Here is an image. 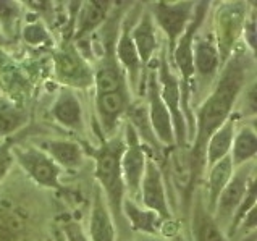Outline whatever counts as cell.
I'll list each match as a JSON object with an SVG mask.
<instances>
[{
  "mask_svg": "<svg viewBox=\"0 0 257 241\" xmlns=\"http://www.w3.org/2000/svg\"><path fill=\"white\" fill-rule=\"evenodd\" d=\"M157 84L159 92L167 107L168 113L172 116L173 131H175V144L178 149H189V138H188V125L186 118L181 110V91L180 81L176 73L173 71L170 62H168L167 50H162L159 57L157 65Z\"/></svg>",
  "mask_w": 257,
  "mask_h": 241,
  "instance_id": "obj_3",
  "label": "cell"
},
{
  "mask_svg": "<svg viewBox=\"0 0 257 241\" xmlns=\"http://www.w3.org/2000/svg\"><path fill=\"white\" fill-rule=\"evenodd\" d=\"M121 212H123V217L128 220L131 228L136 231L146 233V235L157 236V233H160V230L164 227L162 225L164 220L156 212H152L149 209L139 207L133 199L123 201Z\"/></svg>",
  "mask_w": 257,
  "mask_h": 241,
  "instance_id": "obj_24",
  "label": "cell"
},
{
  "mask_svg": "<svg viewBox=\"0 0 257 241\" xmlns=\"http://www.w3.org/2000/svg\"><path fill=\"white\" fill-rule=\"evenodd\" d=\"M131 104L128 89L115 91L107 94H95V113L100 122V127L104 138L115 136L116 128H118L120 118L126 113V108Z\"/></svg>",
  "mask_w": 257,
  "mask_h": 241,
  "instance_id": "obj_12",
  "label": "cell"
},
{
  "mask_svg": "<svg viewBox=\"0 0 257 241\" xmlns=\"http://www.w3.org/2000/svg\"><path fill=\"white\" fill-rule=\"evenodd\" d=\"M87 151L95 160V180L104 193L113 222L120 228H123L124 217L121 212V206L124 201V193H126L121 175V154L124 151L123 135H115L110 138H104L100 135L99 148H87Z\"/></svg>",
  "mask_w": 257,
  "mask_h": 241,
  "instance_id": "obj_2",
  "label": "cell"
},
{
  "mask_svg": "<svg viewBox=\"0 0 257 241\" xmlns=\"http://www.w3.org/2000/svg\"><path fill=\"white\" fill-rule=\"evenodd\" d=\"M131 39L135 42V47L138 50L141 65L143 67H148L154 54H156L160 47L157 26L149 9L139 17L138 23L135 26H131Z\"/></svg>",
  "mask_w": 257,
  "mask_h": 241,
  "instance_id": "obj_15",
  "label": "cell"
},
{
  "mask_svg": "<svg viewBox=\"0 0 257 241\" xmlns=\"http://www.w3.org/2000/svg\"><path fill=\"white\" fill-rule=\"evenodd\" d=\"M143 241H165L164 238H157V236H151V238H146Z\"/></svg>",
  "mask_w": 257,
  "mask_h": 241,
  "instance_id": "obj_35",
  "label": "cell"
},
{
  "mask_svg": "<svg viewBox=\"0 0 257 241\" xmlns=\"http://www.w3.org/2000/svg\"><path fill=\"white\" fill-rule=\"evenodd\" d=\"M236 122L238 118L233 113L230 118L210 136L207 146H205V169H209V167H212L215 162H218V160H222L223 157L230 156L234 133H236Z\"/></svg>",
  "mask_w": 257,
  "mask_h": 241,
  "instance_id": "obj_23",
  "label": "cell"
},
{
  "mask_svg": "<svg viewBox=\"0 0 257 241\" xmlns=\"http://www.w3.org/2000/svg\"><path fill=\"white\" fill-rule=\"evenodd\" d=\"M5 44V39H4V36H0V46H4Z\"/></svg>",
  "mask_w": 257,
  "mask_h": 241,
  "instance_id": "obj_36",
  "label": "cell"
},
{
  "mask_svg": "<svg viewBox=\"0 0 257 241\" xmlns=\"http://www.w3.org/2000/svg\"><path fill=\"white\" fill-rule=\"evenodd\" d=\"M110 9H112V2H108V0H92V2L79 4L75 39L81 41L92 34L107 20Z\"/></svg>",
  "mask_w": 257,
  "mask_h": 241,
  "instance_id": "obj_22",
  "label": "cell"
},
{
  "mask_svg": "<svg viewBox=\"0 0 257 241\" xmlns=\"http://www.w3.org/2000/svg\"><path fill=\"white\" fill-rule=\"evenodd\" d=\"M255 7H252V12L247 13L244 26H243V33L244 34V41L246 46L252 50V55L255 54Z\"/></svg>",
  "mask_w": 257,
  "mask_h": 241,
  "instance_id": "obj_32",
  "label": "cell"
},
{
  "mask_svg": "<svg viewBox=\"0 0 257 241\" xmlns=\"http://www.w3.org/2000/svg\"><path fill=\"white\" fill-rule=\"evenodd\" d=\"M23 38L31 46H41L42 42H46L49 39V34L46 31V28L42 26V23L38 21V23H31L25 28Z\"/></svg>",
  "mask_w": 257,
  "mask_h": 241,
  "instance_id": "obj_29",
  "label": "cell"
},
{
  "mask_svg": "<svg viewBox=\"0 0 257 241\" xmlns=\"http://www.w3.org/2000/svg\"><path fill=\"white\" fill-rule=\"evenodd\" d=\"M13 159L21 165L29 177L36 183L44 188L60 189V167H58L52 159L39 151L36 146H15L12 148Z\"/></svg>",
  "mask_w": 257,
  "mask_h": 241,
  "instance_id": "obj_9",
  "label": "cell"
},
{
  "mask_svg": "<svg viewBox=\"0 0 257 241\" xmlns=\"http://www.w3.org/2000/svg\"><path fill=\"white\" fill-rule=\"evenodd\" d=\"M241 96H244L246 113L255 115V108H257V104H255V81H251L249 87L246 86L243 89V92H241Z\"/></svg>",
  "mask_w": 257,
  "mask_h": 241,
  "instance_id": "obj_34",
  "label": "cell"
},
{
  "mask_svg": "<svg viewBox=\"0 0 257 241\" xmlns=\"http://www.w3.org/2000/svg\"><path fill=\"white\" fill-rule=\"evenodd\" d=\"M196 4L194 2H157L152 5V17L156 25L162 29L168 41V50L167 54L173 52L176 42L181 38V34L186 31L188 25L193 20ZM170 58V57H168Z\"/></svg>",
  "mask_w": 257,
  "mask_h": 241,
  "instance_id": "obj_8",
  "label": "cell"
},
{
  "mask_svg": "<svg viewBox=\"0 0 257 241\" xmlns=\"http://www.w3.org/2000/svg\"><path fill=\"white\" fill-rule=\"evenodd\" d=\"M89 241H115V222L105 202L104 193L99 185L94 188V199L89 217V231L86 233Z\"/></svg>",
  "mask_w": 257,
  "mask_h": 241,
  "instance_id": "obj_16",
  "label": "cell"
},
{
  "mask_svg": "<svg viewBox=\"0 0 257 241\" xmlns=\"http://www.w3.org/2000/svg\"><path fill=\"white\" fill-rule=\"evenodd\" d=\"M54 71L58 83L75 89H87L94 84V71L71 41H67L54 55Z\"/></svg>",
  "mask_w": 257,
  "mask_h": 241,
  "instance_id": "obj_4",
  "label": "cell"
},
{
  "mask_svg": "<svg viewBox=\"0 0 257 241\" xmlns=\"http://www.w3.org/2000/svg\"><path fill=\"white\" fill-rule=\"evenodd\" d=\"M26 122L28 112L23 105L13 104L9 99H0V138L17 133Z\"/></svg>",
  "mask_w": 257,
  "mask_h": 241,
  "instance_id": "obj_28",
  "label": "cell"
},
{
  "mask_svg": "<svg viewBox=\"0 0 257 241\" xmlns=\"http://www.w3.org/2000/svg\"><path fill=\"white\" fill-rule=\"evenodd\" d=\"M139 196H141L144 207L156 212L162 220H170L172 218L164 173L160 170V165L151 156H148V160H146V170L141 188H139Z\"/></svg>",
  "mask_w": 257,
  "mask_h": 241,
  "instance_id": "obj_11",
  "label": "cell"
},
{
  "mask_svg": "<svg viewBox=\"0 0 257 241\" xmlns=\"http://www.w3.org/2000/svg\"><path fill=\"white\" fill-rule=\"evenodd\" d=\"M65 241H89L86 231L76 220H67L62 227Z\"/></svg>",
  "mask_w": 257,
  "mask_h": 241,
  "instance_id": "obj_31",
  "label": "cell"
},
{
  "mask_svg": "<svg viewBox=\"0 0 257 241\" xmlns=\"http://www.w3.org/2000/svg\"><path fill=\"white\" fill-rule=\"evenodd\" d=\"M257 152V136L255 128L251 125H243L236 133H234V140L231 144L230 159L234 169L238 167L252 162L255 159Z\"/></svg>",
  "mask_w": 257,
  "mask_h": 241,
  "instance_id": "obj_27",
  "label": "cell"
},
{
  "mask_svg": "<svg viewBox=\"0 0 257 241\" xmlns=\"http://www.w3.org/2000/svg\"><path fill=\"white\" fill-rule=\"evenodd\" d=\"M36 148L49 156L58 167H63V169L68 170L79 169L84 162L83 148L78 143L70 140H58V138L41 140L36 143Z\"/></svg>",
  "mask_w": 257,
  "mask_h": 241,
  "instance_id": "obj_17",
  "label": "cell"
},
{
  "mask_svg": "<svg viewBox=\"0 0 257 241\" xmlns=\"http://www.w3.org/2000/svg\"><path fill=\"white\" fill-rule=\"evenodd\" d=\"M124 115H126V122L131 125V128L136 131V135H138L139 140H141V143L144 146L148 144V148H152L160 156V152H162V146L159 144V141L156 140V136H154V131H152V127H151V122H149V115H148V104H146V100L131 102Z\"/></svg>",
  "mask_w": 257,
  "mask_h": 241,
  "instance_id": "obj_25",
  "label": "cell"
},
{
  "mask_svg": "<svg viewBox=\"0 0 257 241\" xmlns=\"http://www.w3.org/2000/svg\"><path fill=\"white\" fill-rule=\"evenodd\" d=\"M193 62H194V76L197 75V79L202 84L210 86L214 78L218 75L220 67H222L215 38L212 34L209 33L196 34L194 46H193Z\"/></svg>",
  "mask_w": 257,
  "mask_h": 241,
  "instance_id": "obj_13",
  "label": "cell"
},
{
  "mask_svg": "<svg viewBox=\"0 0 257 241\" xmlns=\"http://www.w3.org/2000/svg\"><path fill=\"white\" fill-rule=\"evenodd\" d=\"M255 175L254 170V160L249 164H244L234 169L233 177L228 181V185L223 188V191L220 193L215 209H214V218L220 228H228L231 218L239 209L241 202H243L244 196L247 193L249 181Z\"/></svg>",
  "mask_w": 257,
  "mask_h": 241,
  "instance_id": "obj_5",
  "label": "cell"
},
{
  "mask_svg": "<svg viewBox=\"0 0 257 241\" xmlns=\"http://www.w3.org/2000/svg\"><path fill=\"white\" fill-rule=\"evenodd\" d=\"M115 57H116V60L121 63L124 71L128 73L130 86L133 87V91H138L139 76H141L143 65H141V60H139L135 42H133V39H131V23H130L128 18L123 21L120 38H118V41H116Z\"/></svg>",
  "mask_w": 257,
  "mask_h": 241,
  "instance_id": "obj_18",
  "label": "cell"
},
{
  "mask_svg": "<svg viewBox=\"0 0 257 241\" xmlns=\"http://www.w3.org/2000/svg\"><path fill=\"white\" fill-rule=\"evenodd\" d=\"M29 215L20 206L0 202V241H23L28 233Z\"/></svg>",
  "mask_w": 257,
  "mask_h": 241,
  "instance_id": "obj_21",
  "label": "cell"
},
{
  "mask_svg": "<svg viewBox=\"0 0 257 241\" xmlns=\"http://www.w3.org/2000/svg\"><path fill=\"white\" fill-rule=\"evenodd\" d=\"M18 15V4L15 2H7V0H0V23L5 26H10L15 18Z\"/></svg>",
  "mask_w": 257,
  "mask_h": 241,
  "instance_id": "obj_33",
  "label": "cell"
},
{
  "mask_svg": "<svg viewBox=\"0 0 257 241\" xmlns=\"http://www.w3.org/2000/svg\"><path fill=\"white\" fill-rule=\"evenodd\" d=\"M254 70V57L244 49H234L225 62L222 75L210 94L197 108L193 146L188 149L191 162V188L196 191L205 169V146L210 136L233 115V108L247 86L249 73Z\"/></svg>",
  "mask_w": 257,
  "mask_h": 241,
  "instance_id": "obj_1",
  "label": "cell"
},
{
  "mask_svg": "<svg viewBox=\"0 0 257 241\" xmlns=\"http://www.w3.org/2000/svg\"><path fill=\"white\" fill-rule=\"evenodd\" d=\"M12 148H13L12 141L0 143V181H4V178L7 177V175H9L12 165L15 162Z\"/></svg>",
  "mask_w": 257,
  "mask_h": 241,
  "instance_id": "obj_30",
  "label": "cell"
},
{
  "mask_svg": "<svg viewBox=\"0 0 257 241\" xmlns=\"http://www.w3.org/2000/svg\"><path fill=\"white\" fill-rule=\"evenodd\" d=\"M246 4H223L215 20V44L222 67L236 49V42L243 33L247 17Z\"/></svg>",
  "mask_w": 257,
  "mask_h": 241,
  "instance_id": "obj_6",
  "label": "cell"
},
{
  "mask_svg": "<svg viewBox=\"0 0 257 241\" xmlns=\"http://www.w3.org/2000/svg\"><path fill=\"white\" fill-rule=\"evenodd\" d=\"M50 113L55 118L57 123H60L62 127L73 130V131H81L84 125L83 118V105L79 102L78 96L71 89H62L58 92L57 99L54 100Z\"/></svg>",
  "mask_w": 257,
  "mask_h": 241,
  "instance_id": "obj_19",
  "label": "cell"
},
{
  "mask_svg": "<svg viewBox=\"0 0 257 241\" xmlns=\"http://www.w3.org/2000/svg\"><path fill=\"white\" fill-rule=\"evenodd\" d=\"M146 104H148V115L156 140L160 146H165L167 149H175L176 144L172 116L168 113L162 97H160L156 70H152L148 78V99H146Z\"/></svg>",
  "mask_w": 257,
  "mask_h": 241,
  "instance_id": "obj_10",
  "label": "cell"
},
{
  "mask_svg": "<svg viewBox=\"0 0 257 241\" xmlns=\"http://www.w3.org/2000/svg\"><path fill=\"white\" fill-rule=\"evenodd\" d=\"M234 167L231 164L230 156L223 157L222 160H218L212 167H209V175H207V210L214 215V209L220 193L223 191V188L228 185V181L233 177Z\"/></svg>",
  "mask_w": 257,
  "mask_h": 241,
  "instance_id": "obj_26",
  "label": "cell"
},
{
  "mask_svg": "<svg viewBox=\"0 0 257 241\" xmlns=\"http://www.w3.org/2000/svg\"><path fill=\"white\" fill-rule=\"evenodd\" d=\"M123 140L124 151L121 154V175L124 191L130 193V199H135L139 194V188H141V181L144 177L146 160H148V146L141 143L136 131L131 128L128 122L124 123Z\"/></svg>",
  "mask_w": 257,
  "mask_h": 241,
  "instance_id": "obj_7",
  "label": "cell"
},
{
  "mask_svg": "<svg viewBox=\"0 0 257 241\" xmlns=\"http://www.w3.org/2000/svg\"><path fill=\"white\" fill-rule=\"evenodd\" d=\"M191 227H193L194 241H226L223 230L218 227L214 215L207 210L201 189L194 191L193 225Z\"/></svg>",
  "mask_w": 257,
  "mask_h": 241,
  "instance_id": "obj_20",
  "label": "cell"
},
{
  "mask_svg": "<svg viewBox=\"0 0 257 241\" xmlns=\"http://www.w3.org/2000/svg\"><path fill=\"white\" fill-rule=\"evenodd\" d=\"M0 87L7 94L9 100L18 105H23L31 89L23 70L17 67L12 58L2 50H0Z\"/></svg>",
  "mask_w": 257,
  "mask_h": 241,
  "instance_id": "obj_14",
  "label": "cell"
}]
</instances>
